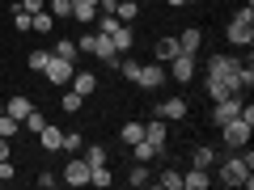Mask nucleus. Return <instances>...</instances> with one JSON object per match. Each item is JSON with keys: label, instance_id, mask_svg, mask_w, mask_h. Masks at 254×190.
Segmentation results:
<instances>
[{"label": "nucleus", "instance_id": "obj_1", "mask_svg": "<svg viewBox=\"0 0 254 190\" xmlns=\"http://www.w3.org/2000/svg\"><path fill=\"white\" fill-rule=\"evenodd\" d=\"M220 182H225V186H246L250 190L254 186V169L246 165V156H229V161L220 165Z\"/></svg>", "mask_w": 254, "mask_h": 190}, {"label": "nucleus", "instance_id": "obj_2", "mask_svg": "<svg viewBox=\"0 0 254 190\" xmlns=\"http://www.w3.org/2000/svg\"><path fill=\"white\" fill-rule=\"evenodd\" d=\"M237 72H242V59H237V55H208V76L212 81H233L237 89H242Z\"/></svg>", "mask_w": 254, "mask_h": 190}, {"label": "nucleus", "instance_id": "obj_3", "mask_svg": "<svg viewBox=\"0 0 254 190\" xmlns=\"http://www.w3.org/2000/svg\"><path fill=\"white\" fill-rule=\"evenodd\" d=\"M250 123H242V118H229V123H220V136H225V148H246L250 144Z\"/></svg>", "mask_w": 254, "mask_h": 190}, {"label": "nucleus", "instance_id": "obj_4", "mask_svg": "<svg viewBox=\"0 0 254 190\" xmlns=\"http://www.w3.org/2000/svg\"><path fill=\"white\" fill-rule=\"evenodd\" d=\"M72 72H76V63L72 59H60V55H51V59L43 63V76L51 85H68V81H72Z\"/></svg>", "mask_w": 254, "mask_h": 190}, {"label": "nucleus", "instance_id": "obj_5", "mask_svg": "<svg viewBox=\"0 0 254 190\" xmlns=\"http://www.w3.org/2000/svg\"><path fill=\"white\" fill-rule=\"evenodd\" d=\"M242 93H229V97H220V101H212V106H216V110H212V123H229V118H237V110H242Z\"/></svg>", "mask_w": 254, "mask_h": 190}, {"label": "nucleus", "instance_id": "obj_6", "mask_svg": "<svg viewBox=\"0 0 254 190\" xmlns=\"http://www.w3.org/2000/svg\"><path fill=\"white\" fill-rule=\"evenodd\" d=\"M170 81H178V85H187V81H195V55H174L170 59Z\"/></svg>", "mask_w": 254, "mask_h": 190}, {"label": "nucleus", "instance_id": "obj_7", "mask_svg": "<svg viewBox=\"0 0 254 190\" xmlns=\"http://www.w3.org/2000/svg\"><path fill=\"white\" fill-rule=\"evenodd\" d=\"M165 81H170V76H165V68H161V63H140V76H136V85H140V89H161Z\"/></svg>", "mask_w": 254, "mask_h": 190}, {"label": "nucleus", "instance_id": "obj_8", "mask_svg": "<svg viewBox=\"0 0 254 190\" xmlns=\"http://www.w3.org/2000/svg\"><path fill=\"white\" fill-rule=\"evenodd\" d=\"M64 182L68 186H89V161L85 156H72V161L64 165Z\"/></svg>", "mask_w": 254, "mask_h": 190}, {"label": "nucleus", "instance_id": "obj_9", "mask_svg": "<svg viewBox=\"0 0 254 190\" xmlns=\"http://www.w3.org/2000/svg\"><path fill=\"white\" fill-rule=\"evenodd\" d=\"M187 110H190V106H187V97H165L161 106L153 110V114H157V118H165V123H174V118H187Z\"/></svg>", "mask_w": 254, "mask_h": 190}, {"label": "nucleus", "instance_id": "obj_10", "mask_svg": "<svg viewBox=\"0 0 254 190\" xmlns=\"http://www.w3.org/2000/svg\"><path fill=\"white\" fill-rule=\"evenodd\" d=\"M229 43H233V47H250L254 43V26H250V21H229Z\"/></svg>", "mask_w": 254, "mask_h": 190}, {"label": "nucleus", "instance_id": "obj_11", "mask_svg": "<svg viewBox=\"0 0 254 190\" xmlns=\"http://www.w3.org/2000/svg\"><path fill=\"white\" fill-rule=\"evenodd\" d=\"M199 47H203V34H199L195 26L178 34V51H182V55H199Z\"/></svg>", "mask_w": 254, "mask_h": 190}, {"label": "nucleus", "instance_id": "obj_12", "mask_svg": "<svg viewBox=\"0 0 254 190\" xmlns=\"http://www.w3.org/2000/svg\"><path fill=\"white\" fill-rule=\"evenodd\" d=\"M182 186L187 190H208L212 186V169H195V165H190V173H182Z\"/></svg>", "mask_w": 254, "mask_h": 190}, {"label": "nucleus", "instance_id": "obj_13", "mask_svg": "<svg viewBox=\"0 0 254 190\" xmlns=\"http://www.w3.org/2000/svg\"><path fill=\"white\" fill-rule=\"evenodd\" d=\"M144 140H148V144H157V148H161V152H165V118H148V123H144Z\"/></svg>", "mask_w": 254, "mask_h": 190}, {"label": "nucleus", "instance_id": "obj_14", "mask_svg": "<svg viewBox=\"0 0 254 190\" xmlns=\"http://www.w3.org/2000/svg\"><path fill=\"white\" fill-rule=\"evenodd\" d=\"M110 43H115V51H119V55H127V51H131V43H136V38H131V26L123 21V26L110 34Z\"/></svg>", "mask_w": 254, "mask_h": 190}, {"label": "nucleus", "instance_id": "obj_15", "mask_svg": "<svg viewBox=\"0 0 254 190\" xmlns=\"http://www.w3.org/2000/svg\"><path fill=\"white\" fill-rule=\"evenodd\" d=\"M153 55H157V63H170L174 55H178V38H157Z\"/></svg>", "mask_w": 254, "mask_h": 190}, {"label": "nucleus", "instance_id": "obj_16", "mask_svg": "<svg viewBox=\"0 0 254 190\" xmlns=\"http://www.w3.org/2000/svg\"><path fill=\"white\" fill-rule=\"evenodd\" d=\"M4 110H9V114L17 118V123H26V114L34 110V101H30V97H21V93H17V97H9V106H4Z\"/></svg>", "mask_w": 254, "mask_h": 190}, {"label": "nucleus", "instance_id": "obj_17", "mask_svg": "<svg viewBox=\"0 0 254 190\" xmlns=\"http://www.w3.org/2000/svg\"><path fill=\"white\" fill-rule=\"evenodd\" d=\"M229 93H242V89H237L233 81H212V76H208V97H212V101L229 97Z\"/></svg>", "mask_w": 254, "mask_h": 190}, {"label": "nucleus", "instance_id": "obj_18", "mask_svg": "<svg viewBox=\"0 0 254 190\" xmlns=\"http://www.w3.org/2000/svg\"><path fill=\"white\" fill-rule=\"evenodd\" d=\"M72 17L76 21H93L98 17V0H72Z\"/></svg>", "mask_w": 254, "mask_h": 190}, {"label": "nucleus", "instance_id": "obj_19", "mask_svg": "<svg viewBox=\"0 0 254 190\" xmlns=\"http://www.w3.org/2000/svg\"><path fill=\"white\" fill-rule=\"evenodd\" d=\"M38 140H43V148H47V152H55V148L64 144V131H60V127H51V123H47L43 131H38Z\"/></svg>", "mask_w": 254, "mask_h": 190}, {"label": "nucleus", "instance_id": "obj_20", "mask_svg": "<svg viewBox=\"0 0 254 190\" xmlns=\"http://www.w3.org/2000/svg\"><path fill=\"white\" fill-rule=\"evenodd\" d=\"M190 165H195V169H212V165H216V152H212L208 144H199L195 152H190Z\"/></svg>", "mask_w": 254, "mask_h": 190}, {"label": "nucleus", "instance_id": "obj_21", "mask_svg": "<svg viewBox=\"0 0 254 190\" xmlns=\"http://www.w3.org/2000/svg\"><path fill=\"white\" fill-rule=\"evenodd\" d=\"M72 85H76L81 97H89V93L98 89V76H93V72H72Z\"/></svg>", "mask_w": 254, "mask_h": 190}, {"label": "nucleus", "instance_id": "obj_22", "mask_svg": "<svg viewBox=\"0 0 254 190\" xmlns=\"http://www.w3.org/2000/svg\"><path fill=\"white\" fill-rule=\"evenodd\" d=\"M131 152H136V161H157V156H165L161 152V148H157V144H148V140H140V144H131Z\"/></svg>", "mask_w": 254, "mask_h": 190}, {"label": "nucleus", "instance_id": "obj_23", "mask_svg": "<svg viewBox=\"0 0 254 190\" xmlns=\"http://www.w3.org/2000/svg\"><path fill=\"white\" fill-rule=\"evenodd\" d=\"M140 13V0H115V17L119 21H136Z\"/></svg>", "mask_w": 254, "mask_h": 190}, {"label": "nucleus", "instance_id": "obj_24", "mask_svg": "<svg viewBox=\"0 0 254 190\" xmlns=\"http://www.w3.org/2000/svg\"><path fill=\"white\" fill-rule=\"evenodd\" d=\"M30 30H38V34H51V30H55V17H51V13H30Z\"/></svg>", "mask_w": 254, "mask_h": 190}, {"label": "nucleus", "instance_id": "obj_25", "mask_svg": "<svg viewBox=\"0 0 254 190\" xmlns=\"http://www.w3.org/2000/svg\"><path fill=\"white\" fill-rule=\"evenodd\" d=\"M17 131H21V123H17V118H13L4 106H0V136H4V140H13Z\"/></svg>", "mask_w": 254, "mask_h": 190}, {"label": "nucleus", "instance_id": "obj_26", "mask_svg": "<svg viewBox=\"0 0 254 190\" xmlns=\"http://www.w3.org/2000/svg\"><path fill=\"white\" fill-rule=\"evenodd\" d=\"M119 140H123V144H140V140H144V123H123Z\"/></svg>", "mask_w": 254, "mask_h": 190}, {"label": "nucleus", "instance_id": "obj_27", "mask_svg": "<svg viewBox=\"0 0 254 190\" xmlns=\"http://www.w3.org/2000/svg\"><path fill=\"white\" fill-rule=\"evenodd\" d=\"M93 21H98V34H106V38H110V34H115V30H119V26H123V21H119V17H115V13H102V17H93Z\"/></svg>", "mask_w": 254, "mask_h": 190}, {"label": "nucleus", "instance_id": "obj_28", "mask_svg": "<svg viewBox=\"0 0 254 190\" xmlns=\"http://www.w3.org/2000/svg\"><path fill=\"white\" fill-rule=\"evenodd\" d=\"M157 186H161V190H182V173L178 169H165L161 178H157Z\"/></svg>", "mask_w": 254, "mask_h": 190}, {"label": "nucleus", "instance_id": "obj_29", "mask_svg": "<svg viewBox=\"0 0 254 190\" xmlns=\"http://www.w3.org/2000/svg\"><path fill=\"white\" fill-rule=\"evenodd\" d=\"M51 55H60V59H72V63H76V38H64V43H55Z\"/></svg>", "mask_w": 254, "mask_h": 190}, {"label": "nucleus", "instance_id": "obj_30", "mask_svg": "<svg viewBox=\"0 0 254 190\" xmlns=\"http://www.w3.org/2000/svg\"><path fill=\"white\" fill-rule=\"evenodd\" d=\"M127 182H131V186H148V182H153L148 165H144V161H136V169H131V178H127Z\"/></svg>", "mask_w": 254, "mask_h": 190}, {"label": "nucleus", "instance_id": "obj_31", "mask_svg": "<svg viewBox=\"0 0 254 190\" xmlns=\"http://www.w3.org/2000/svg\"><path fill=\"white\" fill-rule=\"evenodd\" d=\"M47 13H51V17H72V0H51Z\"/></svg>", "mask_w": 254, "mask_h": 190}, {"label": "nucleus", "instance_id": "obj_32", "mask_svg": "<svg viewBox=\"0 0 254 190\" xmlns=\"http://www.w3.org/2000/svg\"><path fill=\"white\" fill-rule=\"evenodd\" d=\"M81 101H85V97L72 89V93H64V101H60V106H64V114H76V110H81Z\"/></svg>", "mask_w": 254, "mask_h": 190}, {"label": "nucleus", "instance_id": "obj_33", "mask_svg": "<svg viewBox=\"0 0 254 190\" xmlns=\"http://www.w3.org/2000/svg\"><path fill=\"white\" fill-rule=\"evenodd\" d=\"M60 148H68V152L76 156V152H81V148H85V140L76 136V131H64V144H60Z\"/></svg>", "mask_w": 254, "mask_h": 190}, {"label": "nucleus", "instance_id": "obj_34", "mask_svg": "<svg viewBox=\"0 0 254 190\" xmlns=\"http://www.w3.org/2000/svg\"><path fill=\"white\" fill-rule=\"evenodd\" d=\"M21 127H26V131H34V136H38V131H43V127H47V118L38 114V110H30V114H26V123H21Z\"/></svg>", "mask_w": 254, "mask_h": 190}, {"label": "nucleus", "instance_id": "obj_35", "mask_svg": "<svg viewBox=\"0 0 254 190\" xmlns=\"http://www.w3.org/2000/svg\"><path fill=\"white\" fill-rule=\"evenodd\" d=\"M119 72H123L131 85H136V76H140V63H136V59H119Z\"/></svg>", "mask_w": 254, "mask_h": 190}, {"label": "nucleus", "instance_id": "obj_36", "mask_svg": "<svg viewBox=\"0 0 254 190\" xmlns=\"http://www.w3.org/2000/svg\"><path fill=\"white\" fill-rule=\"evenodd\" d=\"M85 161H89V165H106V148L89 144V148H85Z\"/></svg>", "mask_w": 254, "mask_h": 190}, {"label": "nucleus", "instance_id": "obj_37", "mask_svg": "<svg viewBox=\"0 0 254 190\" xmlns=\"http://www.w3.org/2000/svg\"><path fill=\"white\" fill-rule=\"evenodd\" d=\"M13 30H17V34H26V30H30V13L26 9H13Z\"/></svg>", "mask_w": 254, "mask_h": 190}, {"label": "nucleus", "instance_id": "obj_38", "mask_svg": "<svg viewBox=\"0 0 254 190\" xmlns=\"http://www.w3.org/2000/svg\"><path fill=\"white\" fill-rule=\"evenodd\" d=\"M47 59H51V51H30V68H34V72H43Z\"/></svg>", "mask_w": 254, "mask_h": 190}, {"label": "nucleus", "instance_id": "obj_39", "mask_svg": "<svg viewBox=\"0 0 254 190\" xmlns=\"http://www.w3.org/2000/svg\"><path fill=\"white\" fill-rule=\"evenodd\" d=\"M17 9H26V13H43V9H47V4H43V0H21Z\"/></svg>", "mask_w": 254, "mask_h": 190}, {"label": "nucleus", "instance_id": "obj_40", "mask_svg": "<svg viewBox=\"0 0 254 190\" xmlns=\"http://www.w3.org/2000/svg\"><path fill=\"white\" fill-rule=\"evenodd\" d=\"M55 182H60V178H55V173H38V186H43V190H51Z\"/></svg>", "mask_w": 254, "mask_h": 190}, {"label": "nucleus", "instance_id": "obj_41", "mask_svg": "<svg viewBox=\"0 0 254 190\" xmlns=\"http://www.w3.org/2000/svg\"><path fill=\"white\" fill-rule=\"evenodd\" d=\"M237 21H250V26H254V9H250V0H246V9H237Z\"/></svg>", "mask_w": 254, "mask_h": 190}, {"label": "nucleus", "instance_id": "obj_42", "mask_svg": "<svg viewBox=\"0 0 254 190\" xmlns=\"http://www.w3.org/2000/svg\"><path fill=\"white\" fill-rule=\"evenodd\" d=\"M13 178V161H0V182H9Z\"/></svg>", "mask_w": 254, "mask_h": 190}, {"label": "nucleus", "instance_id": "obj_43", "mask_svg": "<svg viewBox=\"0 0 254 190\" xmlns=\"http://www.w3.org/2000/svg\"><path fill=\"white\" fill-rule=\"evenodd\" d=\"M165 4H170V9H182V4H190V0H165Z\"/></svg>", "mask_w": 254, "mask_h": 190}]
</instances>
